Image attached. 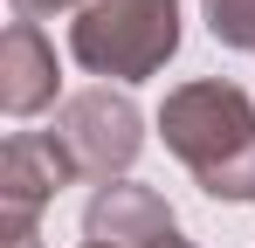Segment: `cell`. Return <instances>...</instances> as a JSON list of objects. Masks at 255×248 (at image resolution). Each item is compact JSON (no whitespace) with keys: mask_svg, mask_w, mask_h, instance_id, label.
<instances>
[{"mask_svg":"<svg viewBox=\"0 0 255 248\" xmlns=\"http://www.w3.org/2000/svg\"><path fill=\"white\" fill-rule=\"evenodd\" d=\"M83 248H104V242H83Z\"/></svg>","mask_w":255,"mask_h":248,"instance_id":"30bf717a","label":"cell"},{"mask_svg":"<svg viewBox=\"0 0 255 248\" xmlns=\"http://www.w3.org/2000/svg\"><path fill=\"white\" fill-rule=\"evenodd\" d=\"M200 14H207V35L221 48H249L255 55V0H200Z\"/></svg>","mask_w":255,"mask_h":248,"instance_id":"52a82bcc","label":"cell"},{"mask_svg":"<svg viewBox=\"0 0 255 248\" xmlns=\"http://www.w3.org/2000/svg\"><path fill=\"white\" fill-rule=\"evenodd\" d=\"M159 248H193V242H186V235H172V242H159Z\"/></svg>","mask_w":255,"mask_h":248,"instance_id":"9c48e42d","label":"cell"},{"mask_svg":"<svg viewBox=\"0 0 255 248\" xmlns=\"http://www.w3.org/2000/svg\"><path fill=\"white\" fill-rule=\"evenodd\" d=\"M14 21H48V14H83L90 0H7Z\"/></svg>","mask_w":255,"mask_h":248,"instance_id":"ba28073f","label":"cell"},{"mask_svg":"<svg viewBox=\"0 0 255 248\" xmlns=\"http://www.w3.org/2000/svg\"><path fill=\"white\" fill-rule=\"evenodd\" d=\"M48 138L62 145V159L76 165V179L111 186V179H125L131 165H138V152H145V118H138V104H131L125 90L97 83V90H76V97L55 104Z\"/></svg>","mask_w":255,"mask_h":248,"instance_id":"3957f363","label":"cell"},{"mask_svg":"<svg viewBox=\"0 0 255 248\" xmlns=\"http://www.w3.org/2000/svg\"><path fill=\"white\" fill-rule=\"evenodd\" d=\"M62 186H76V165L62 159V145L48 131H14L0 145V242L35 248V228Z\"/></svg>","mask_w":255,"mask_h":248,"instance_id":"277c9868","label":"cell"},{"mask_svg":"<svg viewBox=\"0 0 255 248\" xmlns=\"http://www.w3.org/2000/svg\"><path fill=\"white\" fill-rule=\"evenodd\" d=\"M55 48H48L42 21H7V35H0V111L7 118H35L55 104Z\"/></svg>","mask_w":255,"mask_h":248,"instance_id":"8992f818","label":"cell"},{"mask_svg":"<svg viewBox=\"0 0 255 248\" xmlns=\"http://www.w3.org/2000/svg\"><path fill=\"white\" fill-rule=\"evenodd\" d=\"M76 69L111 83H145L179 55V0H90L69 21Z\"/></svg>","mask_w":255,"mask_h":248,"instance_id":"7a4b0ae2","label":"cell"},{"mask_svg":"<svg viewBox=\"0 0 255 248\" xmlns=\"http://www.w3.org/2000/svg\"><path fill=\"white\" fill-rule=\"evenodd\" d=\"M172 235H179L172 207L152 186H138V179H111L83 207V242H104V248H159Z\"/></svg>","mask_w":255,"mask_h":248,"instance_id":"5b68a950","label":"cell"},{"mask_svg":"<svg viewBox=\"0 0 255 248\" xmlns=\"http://www.w3.org/2000/svg\"><path fill=\"white\" fill-rule=\"evenodd\" d=\"M159 131H166V152L200 179L207 200L255 207V97L242 83L200 76L166 90Z\"/></svg>","mask_w":255,"mask_h":248,"instance_id":"6da1fadb","label":"cell"}]
</instances>
